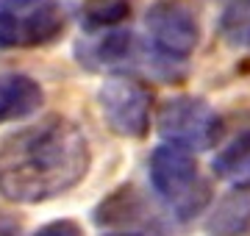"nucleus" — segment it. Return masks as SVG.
Here are the masks:
<instances>
[{
    "mask_svg": "<svg viewBox=\"0 0 250 236\" xmlns=\"http://www.w3.org/2000/svg\"><path fill=\"white\" fill-rule=\"evenodd\" d=\"M92 167L86 134L70 117H50L0 137V197L22 206L72 192Z\"/></svg>",
    "mask_w": 250,
    "mask_h": 236,
    "instance_id": "nucleus-1",
    "label": "nucleus"
},
{
    "mask_svg": "<svg viewBox=\"0 0 250 236\" xmlns=\"http://www.w3.org/2000/svg\"><path fill=\"white\" fill-rule=\"evenodd\" d=\"M147 170L153 189L159 192V197L170 206L178 219H192L208 206L211 186L200 175V167L189 150L164 142L150 153Z\"/></svg>",
    "mask_w": 250,
    "mask_h": 236,
    "instance_id": "nucleus-2",
    "label": "nucleus"
},
{
    "mask_svg": "<svg viewBox=\"0 0 250 236\" xmlns=\"http://www.w3.org/2000/svg\"><path fill=\"white\" fill-rule=\"evenodd\" d=\"M67 28V11L53 0H17L0 9V50L53 45Z\"/></svg>",
    "mask_w": 250,
    "mask_h": 236,
    "instance_id": "nucleus-3",
    "label": "nucleus"
},
{
    "mask_svg": "<svg viewBox=\"0 0 250 236\" xmlns=\"http://www.w3.org/2000/svg\"><path fill=\"white\" fill-rule=\"evenodd\" d=\"M98 106L106 125L117 137L142 139L150 131V111H153V92L150 86L128 73H117L106 78L98 92Z\"/></svg>",
    "mask_w": 250,
    "mask_h": 236,
    "instance_id": "nucleus-4",
    "label": "nucleus"
},
{
    "mask_svg": "<svg viewBox=\"0 0 250 236\" xmlns=\"http://www.w3.org/2000/svg\"><path fill=\"white\" fill-rule=\"evenodd\" d=\"M156 128L167 145L184 147V150H206L220 139L223 122L203 98L192 95H178L161 103L156 114Z\"/></svg>",
    "mask_w": 250,
    "mask_h": 236,
    "instance_id": "nucleus-5",
    "label": "nucleus"
},
{
    "mask_svg": "<svg viewBox=\"0 0 250 236\" xmlns=\"http://www.w3.org/2000/svg\"><path fill=\"white\" fill-rule=\"evenodd\" d=\"M145 25L150 42L167 59H187L200 45V17L187 0H153Z\"/></svg>",
    "mask_w": 250,
    "mask_h": 236,
    "instance_id": "nucleus-6",
    "label": "nucleus"
},
{
    "mask_svg": "<svg viewBox=\"0 0 250 236\" xmlns=\"http://www.w3.org/2000/svg\"><path fill=\"white\" fill-rule=\"evenodd\" d=\"M75 56H78V61L86 70L120 67V64H128L136 56V39L128 31H114L111 28V31H106V34H100L95 39L78 42Z\"/></svg>",
    "mask_w": 250,
    "mask_h": 236,
    "instance_id": "nucleus-7",
    "label": "nucleus"
},
{
    "mask_svg": "<svg viewBox=\"0 0 250 236\" xmlns=\"http://www.w3.org/2000/svg\"><path fill=\"white\" fill-rule=\"evenodd\" d=\"M45 100L42 83L25 73H0V122L25 119Z\"/></svg>",
    "mask_w": 250,
    "mask_h": 236,
    "instance_id": "nucleus-8",
    "label": "nucleus"
},
{
    "mask_svg": "<svg viewBox=\"0 0 250 236\" xmlns=\"http://www.w3.org/2000/svg\"><path fill=\"white\" fill-rule=\"evenodd\" d=\"M142 214H145L142 195L131 183L114 189L95 209V219H98L100 225H134V222L142 219Z\"/></svg>",
    "mask_w": 250,
    "mask_h": 236,
    "instance_id": "nucleus-9",
    "label": "nucleus"
},
{
    "mask_svg": "<svg viewBox=\"0 0 250 236\" xmlns=\"http://www.w3.org/2000/svg\"><path fill=\"white\" fill-rule=\"evenodd\" d=\"M250 228V195L233 192L217 203L214 214L208 219L211 236H239Z\"/></svg>",
    "mask_w": 250,
    "mask_h": 236,
    "instance_id": "nucleus-10",
    "label": "nucleus"
},
{
    "mask_svg": "<svg viewBox=\"0 0 250 236\" xmlns=\"http://www.w3.org/2000/svg\"><path fill=\"white\" fill-rule=\"evenodd\" d=\"M245 164H250V131H242L239 137H233L228 145L217 153L214 158V173L220 178H233Z\"/></svg>",
    "mask_w": 250,
    "mask_h": 236,
    "instance_id": "nucleus-11",
    "label": "nucleus"
},
{
    "mask_svg": "<svg viewBox=\"0 0 250 236\" xmlns=\"http://www.w3.org/2000/svg\"><path fill=\"white\" fill-rule=\"evenodd\" d=\"M131 14V6L125 0H106V3H98V6H89L86 9V25L89 28H117L125 17Z\"/></svg>",
    "mask_w": 250,
    "mask_h": 236,
    "instance_id": "nucleus-12",
    "label": "nucleus"
},
{
    "mask_svg": "<svg viewBox=\"0 0 250 236\" xmlns=\"http://www.w3.org/2000/svg\"><path fill=\"white\" fill-rule=\"evenodd\" d=\"M223 34L225 39L231 42V45L236 47H250V14L245 11V14H228L223 22Z\"/></svg>",
    "mask_w": 250,
    "mask_h": 236,
    "instance_id": "nucleus-13",
    "label": "nucleus"
},
{
    "mask_svg": "<svg viewBox=\"0 0 250 236\" xmlns=\"http://www.w3.org/2000/svg\"><path fill=\"white\" fill-rule=\"evenodd\" d=\"M34 236H83V228L75 219H53V222H45Z\"/></svg>",
    "mask_w": 250,
    "mask_h": 236,
    "instance_id": "nucleus-14",
    "label": "nucleus"
},
{
    "mask_svg": "<svg viewBox=\"0 0 250 236\" xmlns=\"http://www.w3.org/2000/svg\"><path fill=\"white\" fill-rule=\"evenodd\" d=\"M233 181H236V186H239V189H250V164H245L239 173L233 175Z\"/></svg>",
    "mask_w": 250,
    "mask_h": 236,
    "instance_id": "nucleus-15",
    "label": "nucleus"
},
{
    "mask_svg": "<svg viewBox=\"0 0 250 236\" xmlns=\"http://www.w3.org/2000/svg\"><path fill=\"white\" fill-rule=\"evenodd\" d=\"M108 236H136V234H108Z\"/></svg>",
    "mask_w": 250,
    "mask_h": 236,
    "instance_id": "nucleus-16",
    "label": "nucleus"
}]
</instances>
